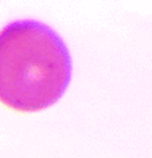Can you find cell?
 Here are the masks:
<instances>
[{"instance_id": "6da1fadb", "label": "cell", "mask_w": 152, "mask_h": 158, "mask_svg": "<svg viewBox=\"0 0 152 158\" xmlns=\"http://www.w3.org/2000/svg\"><path fill=\"white\" fill-rule=\"evenodd\" d=\"M71 81V56L54 29L15 21L0 31V102L16 111H39L60 100Z\"/></svg>"}]
</instances>
